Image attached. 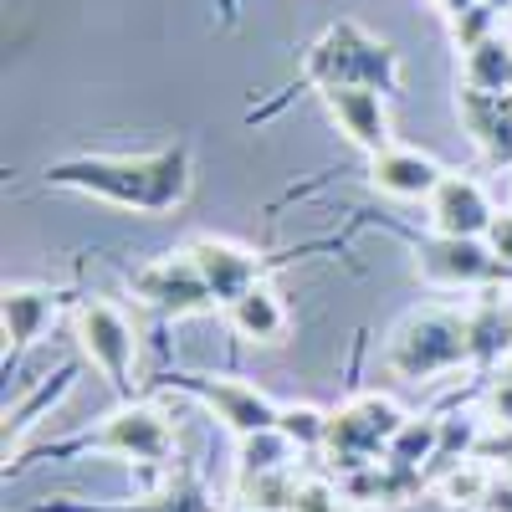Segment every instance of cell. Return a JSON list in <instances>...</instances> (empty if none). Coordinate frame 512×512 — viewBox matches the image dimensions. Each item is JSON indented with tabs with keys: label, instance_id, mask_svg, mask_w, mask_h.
I'll use <instances>...</instances> for the list:
<instances>
[{
	"label": "cell",
	"instance_id": "cell-3",
	"mask_svg": "<svg viewBox=\"0 0 512 512\" xmlns=\"http://www.w3.org/2000/svg\"><path fill=\"white\" fill-rule=\"evenodd\" d=\"M466 359H472V323L451 308H420L390 338V369L400 379L451 374Z\"/></svg>",
	"mask_w": 512,
	"mask_h": 512
},
{
	"label": "cell",
	"instance_id": "cell-9",
	"mask_svg": "<svg viewBox=\"0 0 512 512\" xmlns=\"http://www.w3.org/2000/svg\"><path fill=\"white\" fill-rule=\"evenodd\" d=\"M190 390L216 410V420H226V431H236L241 441L262 436V431H277L282 405L267 400L256 384H241V379H190Z\"/></svg>",
	"mask_w": 512,
	"mask_h": 512
},
{
	"label": "cell",
	"instance_id": "cell-19",
	"mask_svg": "<svg viewBox=\"0 0 512 512\" xmlns=\"http://www.w3.org/2000/svg\"><path fill=\"white\" fill-rule=\"evenodd\" d=\"M487 487H492V472H487L482 461H456L451 472L436 477V492H441L451 507H482Z\"/></svg>",
	"mask_w": 512,
	"mask_h": 512
},
{
	"label": "cell",
	"instance_id": "cell-12",
	"mask_svg": "<svg viewBox=\"0 0 512 512\" xmlns=\"http://www.w3.org/2000/svg\"><path fill=\"white\" fill-rule=\"evenodd\" d=\"M185 251L195 256V267H200V277L210 282V292H216V303H221V308H231L241 292H251L256 282H262V262H256L246 246H236V241L195 236Z\"/></svg>",
	"mask_w": 512,
	"mask_h": 512
},
{
	"label": "cell",
	"instance_id": "cell-10",
	"mask_svg": "<svg viewBox=\"0 0 512 512\" xmlns=\"http://www.w3.org/2000/svg\"><path fill=\"white\" fill-rule=\"evenodd\" d=\"M323 103L354 149H364L369 159L390 149V108L379 88H323Z\"/></svg>",
	"mask_w": 512,
	"mask_h": 512
},
{
	"label": "cell",
	"instance_id": "cell-1",
	"mask_svg": "<svg viewBox=\"0 0 512 512\" xmlns=\"http://www.w3.org/2000/svg\"><path fill=\"white\" fill-rule=\"evenodd\" d=\"M52 185L67 190H88L98 200L128 205V210H144V216H164L190 195V149H159V154H139V159H67L47 169Z\"/></svg>",
	"mask_w": 512,
	"mask_h": 512
},
{
	"label": "cell",
	"instance_id": "cell-8",
	"mask_svg": "<svg viewBox=\"0 0 512 512\" xmlns=\"http://www.w3.org/2000/svg\"><path fill=\"white\" fill-rule=\"evenodd\" d=\"M431 205V226H436V236H466V241H482L487 236V226L497 221V205H492V195H487V185L482 180H472V175H446L441 180V190L425 200Z\"/></svg>",
	"mask_w": 512,
	"mask_h": 512
},
{
	"label": "cell",
	"instance_id": "cell-24",
	"mask_svg": "<svg viewBox=\"0 0 512 512\" xmlns=\"http://www.w3.org/2000/svg\"><path fill=\"white\" fill-rule=\"evenodd\" d=\"M477 512H512V482L507 477H492V487H487V497H482Z\"/></svg>",
	"mask_w": 512,
	"mask_h": 512
},
{
	"label": "cell",
	"instance_id": "cell-15",
	"mask_svg": "<svg viewBox=\"0 0 512 512\" xmlns=\"http://www.w3.org/2000/svg\"><path fill=\"white\" fill-rule=\"evenodd\" d=\"M226 313H231V328H236L241 338H251V344H282L287 328H292L282 297H277L267 282H256L251 292H241Z\"/></svg>",
	"mask_w": 512,
	"mask_h": 512
},
{
	"label": "cell",
	"instance_id": "cell-13",
	"mask_svg": "<svg viewBox=\"0 0 512 512\" xmlns=\"http://www.w3.org/2000/svg\"><path fill=\"white\" fill-rule=\"evenodd\" d=\"M369 180L379 195H395V200H431L446 180V169L431 159V154H420V149H384L369 159Z\"/></svg>",
	"mask_w": 512,
	"mask_h": 512
},
{
	"label": "cell",
	"instance_id": "cell-27",
	"mask_svg": "<svg viewBox=\"0 0 512 512\" xmlns=\"http://www.w3.org/2000/svg\"><path fill=\"white\" fill-rule=\"evenodd\" d=\"M507 47H512V31H507Z\"/></svg>",
	"mask_w": 512,
	"mask_h": 512
},
{
	"label": "cell",
	"instance_id": "cell-7",
	"mask_svg": "<svg viewBox=\"0 0 512 512\" xmlns=\"http://www.w3.org/2000/svg\"><path fill=\"white\" fill-rule=\"evenodd\" d=\"M134 292L144 297L149 308L169 313V318H190V313L216 308V292H210V282L200 277L190 251H169V256H159V262H149L134 277Z\"/></svg>",
	"mask_w": 512,
	"mask_h": 512
},
{
	"label": "cell",
	"instance_id": "cell-14",
	"mask_svg": "<svg viewBox=\"0 0 512 512\" xmlns=\"http://www.w3.org/2000/svg\"><path fill=\"white\" fill-rule=\"evenodd\" d=\"M0 323H6L11 349H31L57 323V297L47 287H6V297H0Z\"/></svg>",
	"mask_w": 512,
	"mask_h": 512
},
{
	"label": "cell",
	"instance_id": "cell-26",
	"mask_svg": "<svg viewBox=\"0 0 512 512\" xmlns=\"http://www.w3.org/2000/svg\"><path fill=\"white\" fill-rule=\"evenodd\" d=\"M502 477H507V482H512V461H507V472H502Z\"/></svg>",
	"mask_w": 512,
	"mask_h": 512
},
{
	"label": "cell",
	"instance_id": "cell-4",
	"mask_svg": "<svg viewBox=\"0 0 512 512\" xmlns=\"http://www.w3.org/2000/svg\"><path fill=\"white\" fill-rule=\"evenodd\" d=\"M405 420H410V415H405L395 400L359 395V400H349L344 410L328 415L323 456H328L344 477H354V472H364V466H379L384 456H390V446H395V436H400Z\"/></svg>",
	"mask_w": 512,
	"mask_h": 512
},
{
	"label": "cell",
	"instance_id": "cell-6",
	"mask_svg": "<svg viewBox=\"0 0 512 512\" xmlns=\"http://www.w3.org/2000/svg\"><path fill=\"white\" fill-rule=\"evenodd\" d=\"M88 446L103 451V456H123V461H164L175 451V425H169L154 405H118L113 415L98 420Z\"/></svg>",
	"mask_w": 512,
	"mask_h": 512
},
{
	"label": "cell",
	"instance_id": "cell-2",
	"mask_svg": "<svg viewBox=\"0 0 512 512\" xmlns=\"http://www.w3.org/2000/svg\"><path fill=\"white\" fill-rule=\"evenodd\" d=\"M308 77L318 88H379L395 93L400 88V57L384 47L379 36L359 26H333L313 41L308 52Z\"/></svg>",
	"mask_w": 512,
	"mask_h": 512
},
{
	"label": "cell",
	"instance_id": "cell-20",
	"mask_svg": "<svg viewBox=\"0 0 512 512\" xmlns=\"http://www.w3.org/2000/svg\"><path fill=\"white\" fill-rule=\"evenodd\" d=\"M277 431H282L297 451H323L328 415H323L318 405H282V415H277Z\"/></svg>",
	"mask_w": 512,
	"mask_h": 512
},
{
	"label": "cell",
	"instance_id": "cell-11",
	"mask_svg": "<svg viewBox=\"0 0 512 512\" xmlns=\"http://www.w3.org/2000/svg\"><path fill=\"white\" fill-rule=\"evenodd\" d=\"M502 272V262L487 251V241L466 236H436L420 251V277L431 287H482Z\"/></svg>",
	"mask_w": 512,
	"mask_h": 512
},
{
	"label": "cell",
	"instance_id": "cell-16",
	"mask_svg": "<svg viewBox=\"0 0 512 512\" xmlns=\"http://www.w3.org/2000/svg\"><path fill=\"white\" fill-rule=\"evenodd\" d=\"M461 82H466V93H487V98L512 93V47H507V31L477 41V47L466 52Z\"/></svg>",
	"mask_w": 512,
	"mask_h": 512
},
{
	"label": "cell",
	"instance_id": "cell-25",
	"mask_svg": "<svg viewBox=\"0 0 512 512\" xmlns=\"http://www.w3.org/2000/svg\"><path fill=\"white\" fill-rule=\"evenodd\" d=\"M482 6H492L497 16H512V0H482Z\"/></svg>",
	"mask_w": 512,
	"mask_h": 512
},
{
	"label": "cell",
	"instance_id": "cell-21",
	"mask_svg": "<svg viewBox=\"0 0 512 512\" xmlns=\"http://www.w3.org/2000/svg\"><path fill=\"white\" fill-rule=\"evenodd\" d=\"M497 11L492 6H482V0H472V6H466V11H456L451 16V36H456V47L461 52H472L477 47V41H487V36H497Z\"/></svg>",
	"mask_w": 512,
	"mask_h": 512
},
{
	"label": "cell",
	"instance_id": "cell-17",
	"mask_svg": "<svg viewBox=\"0 0 512 512\" xmlns=\"http://www.w3.org/2000/svg\"><path fill=\"white\" fill-rule=\"evenodd\" d=\"M461 118L477 134L482 149L512 159V93L487 98V93H461Z\"/></svg>",
	"mask_w": 512,
	"mask_h": 512
},
{
	"label": "cell",
	"instance_id": "cell-18",
	"mask_svg": "<svg viewBox=\"0 0 512 512\" xmlns=\"http://www.w3.org/2000/svg\"><path fill=\"white\" fill-rule=\"evenodd\" d=\"M436 451H441V420H405L400 425V436H395V446H390V466H400V472H431V461H436Z\"/></svg>",
	"mask_w": 512,
	"mask_h": 512
},
{
	"label": "cell",
	"instance_id": "cell-22",
	"mask_svg": "<svg viewBox=\"0 0 512 512\" xmlns=\"http://www.w3.org/2000/svg\"><path fill=\"white\" fill-rule=\"evenodd\" d=\"M349 497L338 492L333 482H297V497H292V512H349L344 507Z\"/></svg>",
	"mask_w": 512,
	"mask_h": 512
},
{
	"label": "cell",
	"instance_id": "cell-23",
	"mask_svg": "<svg viewBox=\"0 0 512 512\" xmlns=\"http://www.w3.org/2000/svg\"><path fill=\"white\" fill-rule=\"evenodd\" d=\"M482 241H487V251L497 256L502 267H512V210H497V221L487 226Z\"/></svg>",
	"mask_w": 512,
	"mask_h": 512
},
{
	"label": "cell",
	"instance_id": "cell-5",
	"mask_svg": "<svg viewBox=\"0 0 512 512\" xmlns=\"http://www.w3.org/2000/svg\"><path fill=\"white\" fill-rule=\"evenodd\" d=\"M72 333H77L82 354L93 359V369L113 384V390H128V384H134V369H139V333H134V323H128L113 303H103V297L82 303L77 318H72Z\"/></svg>",
	"mask_w": 512,
	"mask_h": 512
}]
</instances>
